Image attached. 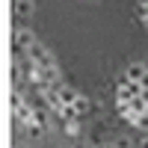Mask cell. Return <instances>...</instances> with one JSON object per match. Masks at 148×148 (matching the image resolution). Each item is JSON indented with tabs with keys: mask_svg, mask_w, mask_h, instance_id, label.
Returning <instances> with one entry per match:
<instances>
[{
	"mask_svg": "<svg viewBox=\"0 0 148 148\" xmlns=\"http://www.w3.org/2000/svg\"><path fill=\"white\" fill-rule=\"evenodd\" d=\"M27 56H30V62H36L39 68H53V65H56V59H53V53L47 51V47H45L42 42H36V45H30V47H27Z\"/></svg>",
	"mask_w": 148,
	"mask_h": 148,
	"instance_id": "cell-1",
	"label": "cell"
},
{
	"mask_svg": "<svg viewBox=\"0 0 148 148\" xmlns=\"http://www.w3.org/2000/svg\"><path fill=\"white\" fill-rule=\"evenodd\" d=\"M125 74H127L130 80H136V83H142V80L148 77V65H145V62H130V65L125 68Z\"/></svg>",
	"mask_w": 148,
	"mask_h": 148,
	"instance_id": "cell-2",
	"label": "cell"
},
{
	"mask_svg": "<svg viewBox=\"0 0 148 148\" xmlns=\"http://www.w3.org/2000/svg\"><path fill=\"white\" fill-rule=\"evenodd\" d=\"M30 45H36L33 30H18V33H15V47H18V51H27Z\"/></svg>",
	"mask_w": 148,
	"mask_h": 148,
	"instance_id": "cell-3",
	"label": "cell"
},
{
	"mask_svg": "<svg viewBox=\"0 0 148 148\" xmlns=\"http://www.w3.org/2000/svg\"><path fill=\"white\" fill-rule=\"evenodd\" d=\"M53 113L62 119V121H74V119H80V110L74 107V104H62L59 110H53Z\"/></svg>",
	"mask_w": 148,
	"mask_h": 148,
	"instance_id": "cell-4",
	"label": "cell"
},
{
	"mask_svg": "<svg viewBox=\"0 0 148 148\" xmlns=\"http://www.w3.org/2000/svg\"><path fill=\"white\" fill-rule=\"evenodd\" d=\"M15 119H18V125H24V127H27V125H30V119H33V110H30L27 104L15 107Z\"/></svg>",
	"mask_w": 148,
	"mask_h": 148,
	"instance_id": "cell-5",
	"label": "cell"
},
{
	"mask_svg": "<svg viewBox=\"0 0 148 148\" xmlns=\"http://www.w3.org/2000/svg\"><path fill=\"white\" fill-rule=\"evenodd\" d=\"M15 15L18 18H30L33 15V3L30 0H15Z\"/></svg>",
	"mask_w": 148,
	"mask_h": 148,
	"instance_id": "cell-6",
	"label": "cell"
},
{
	"mask_svg": "<svg viewBox=\"0 0 148 148\" xmlns=\"http://www.w3.org/2000/svg\"><path fill=\"white\" fill-rule=\"evenodd\" d=\"M59 95H62V104H74V101L80 98V95H77V89H71V86H65V83L59 86Z\"/></svg>",
	"mask_w": 148,
	"mask_h": 148,
	"instance_id": "cell-7",
	"label": "cell"
},
{
	"mask_svg": "<svg viewBox=\"0 0 148 148\" xmlns=\"http://www.w3.org/2000/svg\"><path fill=\"white\" fill-rule=\"evenodd\" d=\"M33 125H39V127H45L47 130V113H42V110H33Z\"/></svg>",
	"mask_w": 148,
	"mask_h": 148,
	"instance_id": "cell-8",
	"label": "cell"
},
{
	"mask_svg": "<svg viewBox=\"0 0 148 148\" xmlns=\"http://www.w3.org/2000/svg\"><path fill=\"white\" fill-rule=\"evenodd\" d=\"M148 18V0H139V6H136V21H145Z\"/></svg>",
	"mask_w": 148,
	"mask_h": 148,
	"instance_id": "cell-9",
	"label": "cell"
},
{
	"mask_svg": "<svg viewBox=\"0 0 148 148\" xmlns=\"http://www.w3.org/2000/svg\"><path fill=\"white\" fill-rule=\"evenodd\" d=\"M62 127H65V133H71V136H77V133H80V125H77V119H74V121H62Z\"/></svg>",
	"mask_w": 148,
	"mask_h": 148,
	"instance_id": "cell-10",
	"label": "cell"
},
{
	"mask_svg": "<svg viewBox=\"0 0 148 148\" xmlns=\"http://www.w3.org/2000/svg\"><path fill=\"white\" fill-rule=\"evenodd\" d=\"M9 104H12V110H15V107H21V104H24L21 92H12V95H9Z\"/></svg>",
	"mask_w": 148,
	"mask_h": 148,
	"instance_id": "cell-11",
	"label": "cell"
},
{
	"mask_svg": "<svg viewBox=\"0 0 148 148\" xmlns=\"http://www.w3.org/2000/svg\"><path fill=\"white\" fill-rule=\"evenodd\" d=\"M74 107L80 110V116L86 113V110H89V101H86V98H77V101H74Z\"/></svg>",
	"mask_w": 148,
	"mask_h": 148,
	"instance_id": "cell-12",
	"label": "cell"
},
{
	"mask_svg": "<svg viewBox=\"0 0 148 148\" xmlns=\"http://www.w3.org/2000/svg\"><path fill=\"white\" fill-rule=\"evenodd\" d=\"M136 127H139V130H148V113H142V116L136 119Z\"/></svg>",
	"mask_w": 148,
	"mask_h": 148,
	"instance_id": "cell-13",
	"label": "cell"
},
{
	"mask_svg": "<svg viewBox=\"0 0 148 148\" xmlns=\"http://www.w3.org/2000/svg\"><path fill=\"white\" fill-rule=\"evenodd\" d=\"M142 24H145V27H148V18H145V21H142Z\"/></svg>",
	"mask_w": 148,
	"mask_h": 148,
	"instance_id": "cell-14",
	"label": "cell"
},
{
	"mask_svg": "<svg viewBox=\"0 0 148 148\" xmlns=\"http://www.w3.org/2000/svg\"><path fill=\"white\" fill-rule=\"evenodd\" d=\"M145 113H148V110H145Z\"/></svg>",
	"mask_w": 148,
	"mask_h": 148,
	"instance_id": "cell-15",
	"label": "cell"
},
{
	"mask_svg": "<svg viewBox=\"0 0 148 148\" xmlns=\"http://www.w3.org/2000/svg\"><path fill=\"white\" fill-rule=\"evenodd\" d=\"M145 65H148V62H145Z\"/></svg>",
	"mask_w": 148,
	"mask_h": 148,
	"instance_id": "cell-16",
	"label": "cell"
}]
</instances>
